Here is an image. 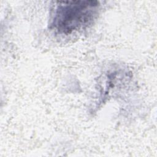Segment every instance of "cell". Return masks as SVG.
<instances>
[{"instance_id": "6da1fadb", "label": "cell", "mask_w": 157, "mask_h": 157, "mask_svg": "<svg viewBox=\"0 0 157 157\" xmlns=\"http://www.w3.org/2000/svg\"><path fill=\"white\" fill-rule=\"evenodd\" d=\"M50 28L61 34H70L91 25L98 17L99 2L97 1L57 2Z\"/></svg>"}]
</instances>
